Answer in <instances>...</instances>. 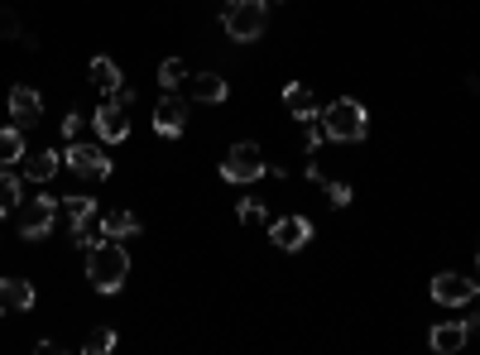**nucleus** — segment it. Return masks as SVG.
<instances>
[{
	"label": "nucleus",
	"mask_w": 480,
	"mask_h": 355,
	"mask_svg": "<svg viewBox=\"0 0 480 355\" xmlns=\"http://www.w3.org/2000/svg\"><path fill=\"white\" fill-rule=\"evenodd\" d=\"M226 92H231V87H226V77H221V73H197V77H192V102L221 106V102H226Z\"/></svg>",
	"instance_id": "18"
},
{
	"label": "nucleus",
	"mask_w": 480,
	"mask_h": 355,
	"mask_svg": "<svg viewBox=\"0 0 480 355\" xmlns=\"http://www.w3.org/2000/svg\"><path fill=\"white\" fill-rule=\"evenodd\" d=\"M322 130H327V139H342V145H360L370 135V111L356 96H336V102L322 106Z\"/></svg>",
	"instance_id": "2"
},
{
	"label": "nucleus",
	"mask_w": 480,
	"mask_h": 355,
	"mask_svg": "<svg viewBox=\"0 0 480 355\" xmlns=\"http://www.w3.org/2000/svg\"><path fill=\"white\" fill-rule=\"evenodd\" d=\"M5 106H10V116H15L20 125H30V120H39V111H44V96L20 82V87H10V92H5Z\"/></svg>",
	"instance_id": "13"
},
{
	"label": "nucleus",
	"mask_w": 480,
	"mask_h": 355,
	"mask_svg": "<svg viewBox=\"0 0 480 355\" xmlns=\"http://www.w3.org/2000/svg\"><path fill=\"white\" fill-rule=\"evenodd\" d=\"M240 221H245V226H270V211H264V202H260V197H240Z\"/></svg>",
	"instance_id": "22"
},
{
	"label": "nucleus",
	"mask_w": 480,
	"mask_h": 355,
	"mask_svg": "<svg viewBox=\"0 0 480 355\" xmlns=\"http://www.w3.org/2000/svg\"><path fill=\"white\" fill-rule=\"evenodd\" d=\"M270 240L279 250L293 254V250H303L307 240H313V221L307 217H279V221H270Z\"/></svg>",
	"instance_id": "9"
},
{
	"label": "nucleus",
	"mask_w": 480,
	"mask_h": 355,
	"mask_svg": "<svg viewBox=\"0 0 480 355\" xmlns=\"http://www.w3.org/2000/svg\"><path fill=\"white\" fill-rule=\"evenodd\" d=\"M125 279H130V254H125L120 240H92L87 250V283L96 293H120Z\"/></svg>",
	"instance_id": "1"
},
{
	"label": "nucleus",
	"mask_w": 480,
	"mask_h": 355,
	"mask_svg": "<svg viewBox=\"0 0 480 355\" xmlns=\"http://www.w3.org/2000/svg\"><path fill=\"white\" fill-rule=\"evenodd\" d=\"M471 293H476V283L466 274H451V269L432 279V303H442V307H466V303H471Z\"/></svg>",
	"instance_id": "10"
},
{
	"label": "nucleus",
	"mask_w": 480,
	"mask_h": 355,
	"mask_svg": "<svg viewBox=\"0 0 480 355\" xmlns=\"http://www.w3.org/2000/svg\"><path fill=\"white\" fill-rule=\"evenodd\" d=\"M303 178H307V182H327V173H322V164H307V168H303Z\"/></svg>",
	"instance_id": "29"
},
{
	"label": "nucleus",
	"mask_w": 480,
	"mask_h": 355,
	"mask_svg": "<svg viewBox=\"0 0 480 355\" xmlns=\"http://www.w3.org/2000/svg\"><path fill=\"white\" fill-rule=\"evenodd\" d=\"M63 164L73 168L82 182H106V178H111L106 149H102V145H87V139H73V145L63 149Z\"/></svg>",
	"instance_id": "4"
},
{
	"label": "nucleus",
	"mask_w": 480,
	"mask_h": 355,
	"mask_svg": "<svg viewBox=\"0 0 480 355\" xmlns=\"http://www.w3.org/2000/svg\"><path fill=\"white\" fill-rule=\"evenodd\" d=\"M87 77H92V87H96V92H102V96H106V102H111V96H116V92L125 87L120 67H116V63H111V58H106V53H102V58H92V67H87Z\"/></svg>",
	"instance_id": "16"
},
{
	"label": "nucleus",
	"mask_w": 480,
	"mask_h": 355,
	"mask_svg": "<svg viewBox=\"0 0 480 355\" xmlns=\"http://www.w3.org/2000/svg\"><path fill=\"white\" fill-rule=\"evenodd\" d=\"M24 159V130H0V168H10V164H20Z\"/></svg>",
	"instance_id": "21"
},
{
	"label": "nucleus",
	"mask_w": 480,
	"mask_h": 355,
	"mask_svg": "<svg viewBox=\"0 0 480 355\" xmlns=\"http://www.w3.org/2000/svg\"><path fill=\"white\" fill-rule=\"evenodd\" d=\"M322 139H327V130H317V120H303V149H307V154H317V149H322Z\"/></svg>",
	"instance_id": "26"
},
{
	"label": "nucleus",
	"mask_w": 480,
	"mask_h": 355,
	"mask_svg": "<svg viewBox=\"0 0 480 355\" xmlns=\"http://www.w3.org/2000/svg\"><path fill=\"white\" fill-rule=\"evenodd\" d=\"M466 307H471V326L480 332V283H476V293H471V303H466Z\"/></svg>",
	"instance_id": "28"
},
{
	"label": "nucleus",
	"mask_w": 480,
	"mask_h": 355,
	"mask_svg": "<svg viewBox=\"0 0 480 355\" xmlns=\"http://www.w3.org/2000/svg\"><path fill=\"white\" fill-rule=\"evenodd\" d=\"M111 346H116V326H96V332L82 341V351H87V355H106Z\"/></svg>",
	"instance_id": "23"
},
{
	"label": "nucleus",
	"mask_w": 480,
	"mask_h": 355,
	"mask_svg": "<svg viewBox=\"0 0 480 355\" xmlns=\"http://www.w3.org/2000/svg\"><path fill=\"white\" fill-rule=\"evenodd\" d=\"M188 82H192V73H188V63H182V58H164L159 63V87L164 92H178V87H188Z\"/></svg>",
	"instance_id": "20"
},
{
	"label": "nucleus",
	"mask_w": 480,
	"mask_h": 355,
	"mask_svg": "<svg viewBox=\"0 0 480 355\" xmlns=\"http://www.w3.org/2000/svg\"><path fill=\"white\" fill-rule=\"evenodd\" d=\"M63 139L67 145H73V139H87V116H82V111H67L63 116Z\"/></svg>",
	"instance_id": "25"
},
{
	"label": "nucleus",
	"mask_w": 480,
	"mask_h": 355,
	"mask_svg": "<svg viewBox=\"0 0 480 355\" xmlns=\"http://www.w3.org/2000/svg\"><path fill=\"white\" fill-rule=\"evenodd\" d=\"M63 202L53 192H39L30 207H20V235L24 240H49L53 235V221H58Z\"/></svg>",
	"instance_id": "6"
},
{
	"label": "nucleus",
	"mask_w": 480,
	"mask_h": 355,
	"mask_svg": "<svg viewBox=\"0 0 480 355\" xmlns=\"http://www.w3.org/2000/svg\"><path fill=\"white\" fill-rule=\"evenodd\" d=\"M264 173H270V159H264V149L250 145V139H240V145L226 154V164H221V178L226 182H255Z\"/></svg>",
	"instance_id": "5"
},
{
	"label": "nucleus",
	"mask_w": 480,
	"mask_h": 355,
	"mask_svg": "<svg viewBox=\"0 0 480 355\" xmlns=\"http://www.w3.org/2000/svg\"><path fill=\"white\" fill-rule=\"evenodd\" d=\"M284 111L293 120H317V92L307 82H289L284 87Z\"/></svg>",
	"instance_id": "14"
},
{
	"label": "nucleus",
	"mask_w": 480,
	"mask_h": 355,
	"mask_svg": "<svg viewBox=\"0 0 480 355\" xmlns=\"http://www.w3.org/2000/svg\"><path fill=\"white\" fill-rule=\"evenodd\" d=\"M92 130H96L102 145H125V135H130V116H125L120 102H106V106L92 111Z\"/></svg>",
	"instance_id": "7"
},
{
	"label": "nucleus",
	"mask_w": 480,
	"mask_h": 355,
	"mask_svg": "<svg viewBox=\"0 0 480 355\" xmlns=\"http://www.w3.org/2000/svg\"><path fill=\"white\" fill-rule=\"evenodd\" d=\"M476 269H480V250H476Z\"/></svg>",
	"instance_id": "30"
},
{
	"label": "nucleus",
	"mask_w": 480,
	"mask_h": 355,
	"mask_svg": "<svg viewBox=\"0 0 480 355\" xmlns=\"http://www.w3.org/2000/svg\"><path fill=\"white\" fill-rule=\"evenodd\" d=\"M221 30L236 44H255L270 30V0H226L221 5Z\"/></svg>",
	"instance_id": "3"
},
{
	"label": "nucleus",
	"mask_w": 480,
	"mask_h": 355,
	"mask_svg": "<svg viewBox=\"0 0 480 355\" xmlns=\"http://www.w3.org/2000/svg\"><path fill=\"white\" fill-rule=\"evenodd\" d=\"M20 164H24V178H30V182H49L63 168V154L58 149H39V154H24Z\"/></svg>",
	"instance_id": "17"
},
{
	"label": "nucleus",
	"mask_w": 480,
	"mask_h": 355,
	"mask_svg": "<svg viewBox=\"0 0 480 355\" xmlns=\"http://www.w3.org/2000/svg\"><path fill=\"white\" fill-rule=\"evenodd\" d=\"M139 231H145V221H139L130 207H111L106 217H102V235H106V240H130V235H139Z\"/></svg>",
	"instance_id": "15"
},
{
	"label": "nucleus",
	"mask_w": 480,
	"mask_h": 355,
	"mask_svg": "<svg viewBox=\"0 0 480 355\" xmlns=\"http://www.w3.org/2000/svg\"><path fill=\"white\" fill-rule=\"evenodd\" d=\"M466 341H471V322H432V332H428V346L437 355H457Z\"/></svg>",
	"instance_id": "11"
},
{
	"label": "nucleus",
	"mask_w": 480,
	"mask_h": 355,
	"mask_svg": "<svg viewBox=\"0 0 480 355\" xmlns=\"http://www.w3.org/2000/svg\"><path fill=\"white\" fill-rule=\"evenodd\" d=\"M20 197H24V178L0 168V221H5L10 211H20Z\"/></svg>",
	"instance_id": "19"
},
{
	"label": "nucleus",
	"mask_w": 480,
	"mask_h": 355,
	"mask_svg": "<svg viewBox=\"0 0 480 355\" xmlns=\"http://www.w3.org/2000/svg\"><path fill=\"white\" fill-rule=\"evenodd\" d=\"M322 188H327V202H332V207H351V197H356V188L342 182V178H327Z\"/></svg>",
	"instance_id": "24"
},
{
	"label": "nucleus",
	"mask_w": 480,
	"mask_h": 355,
	"mask_svg": "<svg viewBox=\"0 0 480 355\" xmlns=\"http://www.w3.org/2000/svg\"><path fill=\"white\" fill-rule=\"evenodd\" d=\"M30 307H34V283L0 279V317H10V312H30Z\"/></svg>",
	"instance_id": "12"
},
{
	"label": "nucleus",
	"mask_w": 480,
	"mask_h": 355,
	"mask_svg": "<svg viewBox=\"0 0 480 355\" xmlns=\"http://www.w3.org/2000/svg\"><path fill=\"white\" fill-rule=\"evenodd\" d=\"M0 39H20V20L10 10H0Z\"/></svg>",
	"instance_id": "27"
},
{
	"label": "nucleus",
	"mask_w": 480,
	"mask_h": 355,
	"mask_svg": "<svg viewBox=\"0 0 480 355\" xmlns=\"http://www.w3.org/2000/svg\"><path fill=\"white\" fill-rule=\"evenodd\" d=\"M154 130H159L164 139H178L182 130H188V102L173 92H164V102L154 106Z\"/></svg>",
	"instance_id": "8"
}]
</instances>
